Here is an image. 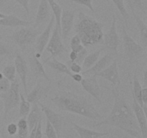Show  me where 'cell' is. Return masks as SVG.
<instances>
[{"mask_svg": "<svg viewBox=\"0 0 147 138\" xmlns=\"http://www.w3.org/2000/svg\"><path fill=\"white\" fill-rule=\"evenodd\" d=\"M10 87V81L6 78L0 80V93H4L7 91Z\"/></svg>", "mask_w": 147, "mask_h": 138, "instance_id": "37", "label": "cell"}, {"mask_svg": "<svg viewBox=\"0 0 147 138\" xmlns=\"http://www.w3.org/2000/svg\"><path fill=\"white\" fill-rule=\"evenodd\" d=\"M71 1L76 3V4H80V5L85 6V7L88 8L93 12L95 11L94 8L93 7V4H92V1L93 0H71Z\"/></svg>", "mask_w": 147, "mask_h": 138, "instance_id": "36", "label": "cell"}, {"mask_svg": "<svg viewBox=\"0 0 147 138\" xmlns=\"http://www.w3.org/2000/svg\"><path fill=\"white\" fill-rule=\"evenodd\" d=\"M132 110L135 115L138 125L142 133V138H147V119L146 114L144 113L143 108L138 103L134 97H133Z\"/></svg>", "mask_w": 147, "mask_h": 138, "instance_id": "16", "label": "cell"}, {"mask_svg": "<svg viewBox=\"0 0 147 138\" xmlns=\"http://www.w3.org/2000/svg\"><path fill=\"white\" fill-rule=\"evenodd\" d=\"M37 125L34 126V127L30 132V136H29V138H34V134H35V130H36V127H37Z\"/></svg>", "mask_w": 147, "mask_h": 138, "instance_id": "46", "label": "cell"}, {"mask_svg": "<svg viewBox=\"0 0 147 138\" xmlns=\"http://www.w3.org/2000/svg\"><path fill=\"white\" fill-rule=\"evenodd\" d=\"M111 26L107 33L103 34V48L107 49L113 54H117L119 45V37L116 30V17L113 14Z\"/></svg>", "mask_w": 147, "mask_h": 138, "instance_id": "8", "label": "cell"}, {"mask_svg": "<svg viewBox=\"0 0 147 138\" xmlns=\"http://www.w3.org/2000/svg\"><path fill=\"white\" fill-rule=\"evenodd\" d=\"M78 57V53L76 52L73 51L72 50L71 52L69 54V57H70V60L72 62H76V59H77Z\"/></svg>", "mask_w": 147, "mask_h": 138, "instance_id": "45", "label": "cell"}, {"mask_svg": "<svg viewBox=\"0 0 147 138\" xmlns=\"http://www.w3.org/2000/svg\"><path fill=\"white\" fill-rule=\"evenodd\" d=\"M55 1H60V0H55Z\"/></svg>", "mask_w": 147, "mask_h": 138, "instance_id": "53", "label": "cell"}, {"mask_svg": "<svg viewBox=\"0 0 147 138\" xmlns=\"http://www.w3.org/2000/svg\"><path fill=\"white\" fill-rule=\"evenodd\" d=\"M12 1H16V2L19 3V4L24 9L27 15L30 16V7H29V2H30V0H12Z\"/></svg>", "mask_w": 147, "mask_h": 138, "instance_id": "41", "label": "cell"}, {"mask_svg": "<svg viewBox=\"0 0 147 138\" xmlns=\"http://www.w3.org/2000/svg\"><path fill=\"white\" fill-rule=\"evenodd\" d=\"M30 64H31L32 70L36 78H42L48 82L50 81V78L44 68L43 63L39 60L38 57H36L35 55L33 56L30 60Z\"/></svg>", "mask_w": 147, "mask_h": 138, "instance_id": "23", "label": "cell"}, {"mask_svg": "<svg viewBox=\"0 0 147 138\" xmlns=\"http://www.w3.org/2000/svg\"><path fill=\"white\" fill-rule=\"evenodd\" d=\"M42 120V111L39 108L38 103H34L32 108L30 109L27 115V124H28L29 131H31L34 126L37 124L40 121Z\"/></svg>", "mask_w": 147, "mask_h": 138, "instance_id": "22", "label": "cell"}, {"mask_svg": "<svg viewBox=\"0 0 147 138\" xmlns=\"http://www.w3.org/2000/svg\"><path fill=\"white\" fill-rule=\"evenodd\" d=\"M6 1H7V0H0V9H1L3 7H4Z\"/></svg>", "mask_w": 147, "mask_h": 138, "instance_id": "48", "label": "cell"}, {"mask_svg": "<svg viewBox=\"0 0 147 138\" xmlns=\"http://www.w3.org/2000/svg\"><path fill=\"white\" fill-rule=\"evenodd\" d=\"M103 28V24L93 17L81 12L78 13L76 32L84 47L103 45L104 34Z\"/></svg>", "mask_w": 147, "mask_h": 138, "instance_id": "3", "label": "cell"}, {"mask_svg": "<svg viewBox=\"0 0 147 138\" xmlns=\"http://www.w3.org/2000/svg\"><path fill=\"white\" fill-rule=\"evenodd\" d=\"M5 14H3V13H1L0 12V19H1V18H4V17H5Z\"/></svg>", "mask_w": 147, "mask_h": 138, "instance_id": "49", "label": "cell"}, {"mask_svg": "<svg viewBox=\"0 0 147 138\" xmlns=\"http://www.w3.org/2000/svg\"><path fill=\"white\" fill-rule=\"evenodd\" d=\"M40 34V31L34 27H22L20 30L12 33L9 38L20 47L24 50L30 45L35 42L37 36Z\"/></svg>", "mask_w": 147, "mask_h": 138, "instance_id": "4", "label": "cell"}, {"mask_svg": "<svg viewBox=\"0 0 147 138\" xmlns=\"http://www.w3.org/2000/svg\"><path fill=\"white\" fill-rule=\"evenodd\" d=\"M133 14L135 20H136V22L137 24L138 27H139V32H140V36L142 40H143L144 43L145 45H146L147 44V26L143 22V20L140 18L139 15L136 14L135 12H132Z\"/></svg>", "mask_w": 147, "mask_h": 138, "instance_id": "26", "label": "cell"}, {"mask_svg": "<svg viewBox=\"0 0 147 138\" xmlns=\"http://www.w3.org/2000/svg\"><path fill=\"white\" fill-rule=\"evenodd\" d=\"M14 67H15L16 72L18 74L20 80H21L22 85L23 86L24 92L27 93V73H28V66H27V61L20 54H17L15 59H14Z\"/></svg>", "mask_w": 147, "mask_h": 138, "instance_id": "15", "label": "cell"}, {"mask_svg": "<svg viewBox=\"0 0 147 138\" xmlns=\"http://www.w3.org/2000/svg\"><path fill=\"white\" fill-rule=\"evenodd\" d=\"M113 4H115L117 9H119V12L122 15V17L124 19V22L126 25L128 24V21L129 19V14L126 10V7L124 4V0H111Z\"/></svg>", "mask_w": 147, "mask_h": 138, "instance_id": "30", "label": "cell"}, {"mask_svg": "<svg viewBox=\"0 0 147 138\" xmlns=\"http://www.w3.org/2000/svg\"><path fill=\"white\" fill-rule=\"evenodd\" d=\"M7 131L10 136H14L17 133V125L14 123H10L7 125Z\"/></svg>", "mask_w": 147, "mask_h": 138, "instance_id": "40", "label": "cell"}, {"mask_svg": "<svg viewBox=\"0 0 147 138\" xmlns=\"http://www.w3.org/2000/svg\"><path fill=\"white\" fill-rule=\"evenodd\" d=\"M126 1L129 4V8L131 10V12H135L136 9L142 10V12L145 11L143 0H126Z\"/></svg>", "mask_w": 147, "mask_h": 138, "instance_id": "33", "label": "cell"}, {"mask_svg": "<svg viewBox=\"0 0 147 138\" xmlns=\"http://www.w3.org/2000/svg\"><path fill=\"white\" fill-rule=\"evenodd\" d=\"M38 104L40 105L42 112L45 115L47 120L49 121V122L53 125L54 129H55L57 137H60V132H61L62 128H63L64 117L60 114L56 113L55 111L50 109V107L42 103L40 101L38 102Z\"/></svg>", "mask_w": 147, "mask_h": 138, "instance_id": "9", "label": "cell"}, {"mask_svg": "<svg viewBox=\"0 0 147 138\" xmlns=\"http://www.w3.org/2000/svg\"><path fill=\"white\" fill-rule=\"evenodd\" d=\"M80 84L83 89L88 93L93 96L99 103H102V91L96 78V76H91V77L83 78L80 81Z\"/></svg>", "mask_w": 147, "mask_h": 138, "instance_id": "10", "label": "cell"}, {"mask_svg": "<svg viewBox=\"0 0 147 138\" xmlns=\"http://www.w3.org/2000/svg\"><path fill=\"white\" fill-rule=\"evenodd\" d=\"M71 78L73 79V80H75L76 82H78V83H80L82 79L83 78V76L80 73H73Z\"/></svg>", "mask_w": 147, "mask_h": 138, "instance_id": "44", "label": "cell"}, {"mask_svg": "<svg viewBox=\"0 0 147 138\" xmlns=\"http://www.w3.org/2000/svg\"><path fill=\"white\" fill-rule=\"evenodd\" d=\"M113 55L114 54H113L112 53H110V52L106 53L101 58L98 59V61L91 68H90L87 69L86 70H83L81 75H83V76H89V77L96 76L98 73H99L103 69L108 67L113 61Z\"/></svg>", "mask_w": 147, "mask_h": 138, "instance_id": "11", "label": "cell"}, {"mask_svg": "<svg viewBox=\"0 0 147 138\" xmlns=\"http://www.w3.org/2000/svg\"><path fill=\"white\" fill-rule=\"evenodd\" d=\"M0 39H2V36H1V34H0Z\"/></svg>", "mask_w": 147, "mask_h": 138, "instance_id": "51", "label": "cell"}, {"mask_svg": "<svg viewBox=\"0 0 147 138\" xmlns=\"http://www.w3.org/2000/svg\"><path fill=\"white\" fill-rule=\"evenodd\" d=\"M4 110V103H3L2 99L0 98V115H1V112Z\"/></svg>", "mask_w": 147, "mask_h": 138, "instance_id": "47", "label": "cell"}, {"mask_svg": "<svg viewBox=\"0 0 147 138\" xmlns=\"http://www.w3.org/2000/svg\"><path fill=\"white\" fill-rule=\"evenodd\" d=\"M55 22V20L54 15L53 14L51 17H50V20H49L47 27H45V29L43 30V32L41 34H40L37 36V39H36L35 41L37 53L41 54L46 47V46H47V43H48L49 40H50V37H51L52 29H53Z\"/></svg>", "mask_w": 147, "mask_h": 138, "instance_id": "13", "label": "cell"}, {"mask_svg": "<svg viewBox=\"0 0 147 138\" xmlns=\"http://www.w3.org/2000/svg\"><path fill=\"white\" fill-rule=\"evenodd\" d=\"M73 128L80 135V138H102L104 136H108L109 132H100L87 129L80 126L74 122H71Z\"/></svg>", "mask_w": 147, "mask_h": 138, "instance_id": "19", "label": "cell"}, {"mask_svg": "<svg viewBox=\"0 0 147 138\" xmlns=\"http://www.w3.org/2000/svg\"><path fill=\"white\" fill-rule=\"evenodd\" d=\"M34 138H42V121L37 123V127H36L35 134H34Z\"/></svg>", "mask_w": 147, "mask_h": 138, "instance_id": "42", "label": "cell"}, {"mask_svg": "<svg viewBox=\"0 0 147 138\" xmlns=\"http://www.w3.org/2000/svg\"><path fill=\"white\" fill-rule=\"evenodd\" d=\"M46 50L50 53V57L45 60L52 58V57H56L57 56L61 55L63 52L65 51V47L63 45L62 41V35L60 28L55 25L53 33L51 34L50 40L46 46Z\"/></svg>", "mask_w": 147, "mask_h": 138, "instance_id": "7", "label": "cell"}, {"mask_svg": "<svg viewBox=\"0 0 147 138\" xmlns=\"http://www.w3.org/2000/svg\"><path fill=\"white\" fill-rule=\"evenodd\" d=\"M88 55V51H87V49L86 48V47H84V48L82 50H80L79 53H78V57H77V59H76V62L77 63H78V64H82L83 62V60H84L85 57H86V55Z\"/></svg>", "mask_w": 147, "mask_h": 138, "instance_id": "38", "label": "cell"}, {"mask_svg": "<svg viewBox=\"0 0 147 138\" xmlns=\"http://www.w3.org/2000/svg\"><path fill=\"white\" fill-rule=\"evenodd\" d=\"M122 34H123V50L125 55L131 60H134L139 58L144 54V48L138 44L130 34L126 31L124 25L122 27Z\"/></svg>", "mask_w": 147, "mask_h": 138, "instance_id": "6", "label": "cell"}, {"mask_svg": "<svg viewBox=\"0 0 147 138\" xmlns=\"http://www.w3.org/2000/svg\"><path fill=\"white\" fill-rule=\"evenodd\" d=\"M97 76L103 78L105 80L109 81L113 85V86H119L120 83V78H119V67L116 60H113L108 67L98 73L96 77Z\"/></svg>", "mask_w": 147, "mask_h": 138, "instance_id": "12", "label": "cell"}, {"mask_svg": "<svg viewBox=\"0 0 147 138\" xmlns=\"http://www.w3.org/2000/svg\"><path fill=\"white\" fill-rule=\"evenodd\" d=\"M51 101L60 111L84 116L93 121L100 120L103 116L86 96L71 91H60Z\"/></svg>", "mask_w": 147, "mask_h": 138, "instance_id": "2", "label": "cell"}, {"mask_svg": "<svg viewBox=\"0 0 147 138\" xmlns=\"http://www.w3.org/2000/svg\"><path fill=\"white\" fill-rule=\"evenodd\" d=\"M142 86L139 82L138 76L136 73H134L133 78V91H132V96L134 97L136 101L138 102L139 105L142 107H143L144 103L142 101Z\"/></svg>", "mask_w": 147, "mask_h": 138, "instance_id": "25", "label": "cell"}, {"mask_svg": "<svg viewBox=\"0 0 147 138\" xmlns=\"http://www.w3.org/2000/svg\"><path fill=\"white\" fill-rule=\"evenodd\" d=\"M4 78V75L2 74V73H0V80H1V79H3Z\"/></svg>", "mask_w": 147, "mask_h": 138, "instance_id": "50", "label": "cell"}, {"mask_svg": "<svg viewBox=\"0 0 147 138\" xmlns=\"http://www.w3.org/2000/svg\"><path fill=\"white\" fill-rule=\"evenodd\" d=\"M45 135H46L47 138H58L55 129L53 126V125L49 122V121H46V126Z\"/></svg>", "mask_w": 147, "mask_h": 138, "instance_id": "34", "label": "cell"}, {"mask_svg": "<svg viewBox=\"0 0 147 138\" xmlns=\"http://www.w3.org/2000/svg\"><path fill=\"white\" fill-rule=\"evenodd\" d=\"M112 93L114 97V103L111 112L106 119L100 120L93 126L98 127L102 125H109L124 131L133 137L142 138L141 130L133 110L120 94L117 86H114Z\"/></svg>", "mask_w": 147, "mask_h": 138, "instance_id": "1", "label": "cell"}, {"mask_svg": "<svg viewBox=\"0 0 147 138\" xmlns=\"http://www.w3.org/2000/svg\"><path fill=\"white\" fill-rule=\"evenodd\" d=\"M17 137L19 138H27L29 134L28 124L26 118L22 117L17 122Z\"/></svg>", "mask_w": 147, "mask_h": 138, "instance_id": "29", "label": "cell"}, {"mask_svg": "<svg viewBox=\"0 0 147 138\" xmlns=\"http://www.w3.org/2000/svg\"><path fill=\"white\" fill-rule=\"evenodd\" d=\"M50 9H51L47 0H40L34 20V28L49 22L50 19Z\"/></svg>", "mask_w": 147, "mask_h": 138, "instance_id": "17", "label": "cell"}, {"mask_svg": "<svg viewBox=\"0 0 147 138\" xmlns=\"http://www.w3.org/2000/svg\"><path fill=\"white\" fill-rule=\"evenodd\" d=\"M20 109H19V116L20 117L26 118L31 109V105L30 103L24 98L23 94L20 93Z\"/></svg>", "mask_w": 147, "mask_h": 138, "instance_id": "28", "label": "cell"}, {"mask_svg": "<svg viewBox=\"0 0 147 138\" xmlns=\"http://www.w3.org/2000/svg\"><path fill=\"white\" fill-rule=\"evenodd\" d=\"M44 64L47 65L48 67H50V68L53 69L54 71H55L57 73H64V74L67 75L70 77L73 75V73L70 71L67 65L61 63L58 60H57L55 57H52L48 60H45Z\"/></svg>", "mask_w": 147, "mask_h": 138, "instance_id": "21", "label": "cell"}, {"mask_svg": "<svg viewBox=\"0 0 147 138\" xmlns=\"http://www.w3.org/2000/svg\"><path fill=\"white\" fill-rule=\"evenodd\" d=\"M0 98L4 103V118H6L10 111L17 108L20 103V83L17 79L10 83V87L7 91L0 93Z\"/></svg>", "mask_w": 147, "mask_h": 138, "instance_id": "5", "label": "cell"}, {"mask_svg": "<svg viewBox=\"0 0 147 138\" xmlns=\"http://www.w3.org/2000/svg\"><path fill=\"white\" fill-rule=\"evenodd\" d=\"M74 18V11L68 9H63L62 11L61 18H60V31H61L62 37L64 40L67 38L73 29Z\"/></svg>", "mask_w": 147, "mask_h": 138, "instance_id": "14", "label": "cell"}, {"mask_svg": "<svg viewBox=\"0 0 147 138\" xmlns=\"http://www.w3.org/2000/svg\"><path fill=\"white\" fill-rule=\"evenodd\" d=\"M2 74L4 75V78L10 82L14 81L16 79V70L14 65H8L5 66L2 70Z\"/></svg>", "mask_w": 147, "mask_h": 138, "instance_id": "31", "label": "cell"}, {"mask_svg": "<svg viewBox=\"0 0 147 138\" xmlns=\"http://www.w3.org/2000/svg\"><path fill=\"white\" fill-rule=\"evenodd\" d=\"M70 47L73 51L76 52L77 53H79L80 50H82L85 47L82 44L81 40H80V37H78V34H76L71 38L70 43Z\"/></svg>", "mask_w": 147, "mask_h": 138, "instance_id": "32", "label": "cell"}, {"mask_svg": "<svg viewBox=\"0 0 147 138\" xmlns=\"http://www.w3.org/2000/svg\"><path fill=\"white\" fill-rule=\"evenodd\" d=\"M13 138H19V137H13Z\"/></svg>", "mask_w": 147, "mask_h": 138, "instance_id": "52", "label": "cell"}, {"mask_svg": "<svg viewBox=\"0 0 147 138\" xmlns=\"http://www.w3.org/2000/svg\"><path fill=\"white\" fill-rule=\"evenodd\" d=\"M48 87H46L44 85L42 84L41 82L37 83L34 89L31 92L27 93V100L30 103H38L40 101V99L45 95L47 92Z\"/></svg>", "mask_w": 147, "mask_h": 138, "instance_id": "18", "label": "cell"}, {"mask_svg": "<svg viewBox=\"0 0 147 138\" xmlns=\"http://www.w3.org/2000/svg\"><path fill=\"white\" fill-rule=\"evenodd\" d=\"M67 66L73 73H80L83 70L82 66L76 62H72L70 60H68L67 62Z\"/></svg>", "mask_w": 147, "mask_h": 138, "instance_id": "35", "label": "cell"}, {"mask_svg": "<svg viewBox=\"0 0 147 138\" xmlns=\"http://www.w3.org/2000/svg\"><path fill=\"white\" fill-rule=\"evenodd\" d=\"M10 53L11 51L8 46L2 42H0V57L7 55L10 54Z\"/></svg>", "mask_w": 147, "mask_h": 138, "instance_id": "39", "label": "cell"}, {"mask_svg": "<svg viewBox=\"0 0 147 138\" xmlns=\"http://www.w3.org/2000/svg\"><path fill=\"white\" fill-rule=\"evenodd\" d=\"M103 50H104V48L101 47V48H99L96 51H94L93 53H90V54L87 55L86 57H85L83 63H82V65H83L82 66L83 70H86L87 69L91 68L98 61V60L99 59V57H100V53H101V52Z\"/></svg>", "mask_w": 147, "mask_h": 138, "instance_id": "24", "label": "cell"}, {"mask_svg": "<svg viewBox=\"0 0 147 138\" xmlns=\"http://www.w3.org/2000/svg\"><path fill=\"white\" fill-rule=\"evenodd\" d=\"M47 1L53 12L55 20V25L60 28V18H61L63 9H62L61 7L56 2L55 0H47Z\"/></svg>", "mask_w": 147, "mask_h": 138, "instance_id": "27", "label": "cell"}, {"mask_svg": "<svg viewBox=\"0 0 147 138\" xmlns=\"http://www.w3.org/2000/svg\"><path fill=\"white\" fill-rule=\"evenodd\" d=\"M142 97L144 105L147 104V86H142Z\"/></svg>", "mask_w": 147, "mask_h": 138, "instance_id": "43", "label": "cell"}, {"mask_svg": "<svg viewBox=\"0 0 147 138\" xmlns=\"http://www.w3.org/2000/svg\"><path fill=\"white\" fill-rule=\"evenodd\" d=\"M30 23V22L19 18L18 17L13 14L6 15L4 18L0 19V26L2 27H27Z\"/></svg>", "mask_w": 147, "mask_h": 138, "instance_id": "20", "label": "cell"}]
</instances>
